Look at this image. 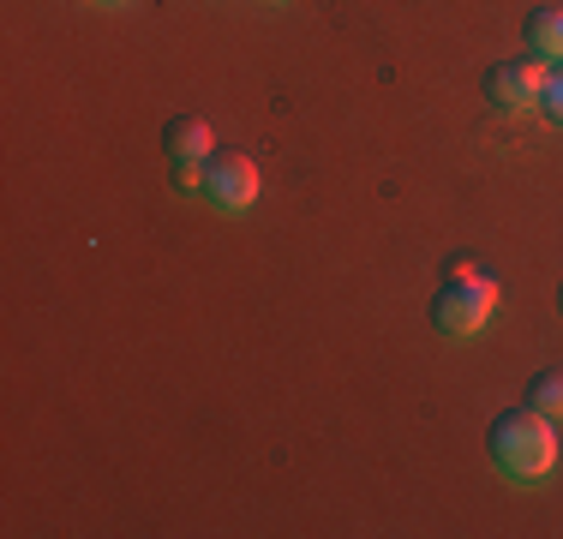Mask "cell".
<instances>
[{
	"label": "cell",
	"instance_id": "cell-6",
	"mask_svg": "<svg viewBox=\"0 0 563 539\" xmlns=\"http://www.w3.org/2000/svg\"><path fill=\"white\" fill-rule=\"evenodd\" d=\"M521 43L540 61H563V7H533L521 19Z\"/></svg>",
	"mask_w": 563,
	"mask_h": 539
},
{
	"label": "cell",
	"instance_id": "cell-10",
	"mask_svg": "<svg viewBox=\"0 0 563 539\" xmlns=\"http://www.w3.org/2000/svg\"><path fill=\"white\" fill-rule=\"evenodd\" d=\"M271 7H282V0H271Z\"/></svg>",
	"mask_w": 563,
	"mask_h": 539
},
{
	"label": "cell",
	"instance_id": "cell-4",
	"mask_svg": "<svg viewBox=\"0 0 563 539\" xmlns=\"http://www.w3.org/2000/svg\"><path fill=\"white\" fill-rule=\"evenodd\" d=\"M198 193L210 198L222 216H240L258 205V162H252L246 151H217L205 162V186Z\"/></svg>",
	"mask_w": 563,
	"mask_h": 539
},
{
	"label": "cell",
	"instance_id": "cell-7",
	"mask_svg": "<svg viewBox=\"0 0 563 539\" xmlns=\"http://www.w3.org/2000/svg\"><path fill=\"white\" fill-rule=\"evenodd\" d=\"M528 408L563 426V372H540V377H533V384H528Z\"/></svg>",
	"mask_w": 563,
	"mask_h": 539
},
{
	"label": "cell",
	"instance_id": "cell-2",
	"mask_svg": "<svg viewBox=\"0 0 563 539\" xmlns=\"http://www.w3.org/2000/svg\"><path fill=\"white\" fill-rule=\"evenodd\" d=\"M498 312V282L486 276V270H474V276H450L444 288L432 294V330L444 336V342H467V336H479Z\"/></svg>",
	"mask_w": 563,
	"mask_h": 539
},
{
	"label": "cell",
	"instance_id": "cell-8",
	"mask_svg": "<svg viewBox=\"0 0 563 539\" xmlns=\"http://www.w3.org/2000/svg\"><path fill=\"white\" fill-rule=\"evenodd\" d=\"M540 108H545V114H552L558 127H563V61L552 66V73H545V97H540Z\"/></svg>",
	"mask_w": 563,
	"mask_h": 539
},
{
	"label": "cell",
	"instance_id": "cell-3",
	"mask_svg": "<svg viewBox=\"0 0 563 539\" xmlns=\"http://www.w3.org/2000/svg\"><path fill=\"white\" fill-rule=\"evenodd\" d=\"M545 97V61L540 54H509V61L486 66V102L498 114H528Z\"/></svg>",
	"mask_w": 563,
	"mask_h": 539
},
{
	"label": "cell",
	"instance_id": "cell-9",
	"mask_svg": "<svg viewBox=\"0 0 563 539\" xmlns=\"http://www.w3.org/2000/svg\"><path fill=\"white\" fill-rule=\"evenodd\" d=\"M558 312H563V288H558Z\"/></svg>",
	"mask_w": 563,
	"mask_h": 539
},
{
	"label": "cell",
	"instance_id": "cell-1",
	"mask_svg": "<svg viewBox=\"0 0 563 539\" xmlns=\"http://www.w3.org/2000/svg\"><path fill=\"white\" fill-rule=\"evenodd\" d=\"M486 450H492V468L504 480H521V485H540L545 474L558 468V420L533 408H504L486 431Z\"/></svg>",
	"mask_w": 563,
	"mask_h": 539
},
{
	"label": "cell",
	"instance_id": "cell-5",
	"mask_svg": "<svg viewBox=\"0 0 563 539\" xmlns=\"http://www.w3.org/2000/svg\"><path fill=\"white\" fill-rule=\"evenodd\" d=\"M163 151H168L174 180H180V186H205V162L217 156V132H210L205 114H168Z\"/></svg>",
	"mask_w": 563,
	"mask_h": 539
}]
</instances>
